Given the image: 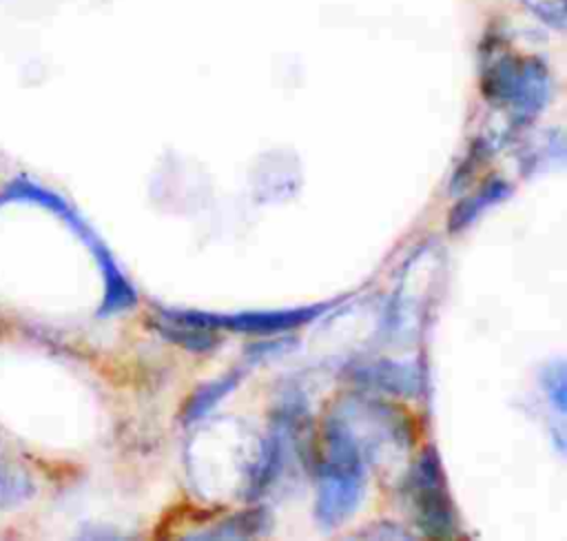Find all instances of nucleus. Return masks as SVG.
I'll return each mask as SVG.
<instances>
[{
  "instance_id": "obj_7",
  "label": "nucleus",
  "mask_w": 567,
  "mask_h": 541,
  "mask_svg": "<svg viewBox=\"0 0 567 541\" xmlns=\"http://www.w3.org/2000/svg\"><path fill=\"white\" fill-rule=\"evenodd\" d=\"M33 492V483L22 468L0 459V510L13 508L27 501Z\"/></svg>"
},
{
  "instance_id": "obj_8",
  "label": "nucleus",
  "mask_w": 567,
  "mask_h": 541,
  "mask_svg": "<svg viewBox=\"0 0 567 541\" xmlns=\"http://www.w3.org/2000/svg\"><path fill=\"white\" fill-rule=\"evenodd\" d=\"M237 372H228L226 377H221V379H217V381H210V384H206L204 388H199L193 397H190V401H188V406H186V410H184V421L186 423H193V421H197V419H202L235 384H237Z\"/></svg>"
},
{
  "instance_id": "obj_2",
  "label": "nucleus",
  "mask_w": 567,
  "mask_h": 541,
  "mask_svg": "<svg viewBox=\"0 0 567 541\" xmlns=\"http://www.w3.org/2000/svg\"><path fill=\"white\" fill-rule=\"evenodd\" d=\"M487 95L518 115H534L549 95V75L534 58H501L485 75Z\"/></svg>"
},
{
  "instance_id": "obj_1",
  "label": "nucleus",
  "mask_w": 567,
  "mask_h": 541,
  "mask_svg": "<svg viewBox=\"0 0 567 541\" xmlns=\"http://www.w3.org/2000/svg\"><path fill=\"white\" fill-rule=\"evenodd\" d=\"M365 486V468L343 419H330L326 423V450L319 466V497H317V517L330 528L343 521L350 512L357 510Z\"/></svg>"
},
{
  "instance_id": "obj_6",
  "label": "nucleus",
  "mask_w": 567,
  "mask_h": 541,
  "mask_svg": "<svg viewBox=\"0 0 567 541\" xmlns=\"http://www.w3.org/2000/svg\"><path fill=\"white\" fill-rule=\"evenodd\" d=\"M509 193V186L503 182H492L487 186L481 188V193H476L474 197L461 202L454 213L450 215V231H458L465 228L487 204H494L498 200H503Z\"/></svg>"
},
{
  "instance_id": "obj_5",
  "label": "nucleus",
  "mask_w": 567,
  "mask_h": 541,
  "mask_svg": "<svg viewBox=\"0 0 567 541\" xmlns=\"http://www.w3.org/2000/svg\"><path fill=\"white\" fill-rule=\"evenodd\" d=\"M162 319L164 321H159L155 326L157 333H162L166 339H171L173 344H177V346H182L186 350L204 353V350H213L219 344V339L213 333V328L177 321V319H171V317H164V315H162Z\"/></svg>"
},
{
  "instance_id": "obj_4",
  "label": "nucleus",
  "mask_w": 567,
  "mask_h": 541,
  "mask_svg": "<svg viewBox=\"0 0 567 541\" xmlns=\"http://www.w3.org/2000/svg\"><path fill=\"white\" fill-rule=\"evenodd\" d=\"M326 306H306V308H288V310H252V313H235V315H217V313H202V310H166L162 308L159 315L204 326V328H226L235 333L248 335H272L281 330H292L312 317H317Z\"/></svg>"
},
{
  "instance_id": "obj_9",
  "label": "nucleus",
  "mask_w": 567,
  "mask_h": 541,
  "mask_svg": "<svg viewBox=\"0 0 567 541\" xmlns=\"http://www.w3.org/2000/svg\"><path fill=\"white\" fill-rule=\"evenodd\" d=\"M266 519L261 512H241L235 514L233 519L219 523L210 532L195 534L197 539H239V537H252L264 528Z\"/></svg>"
},
{
  "instance_id": "obj_10",
  "label": "nucleus",
  "mask_w": 567,
  "mask_h": 541,
  "mask_svg": "<svg viewBox=\"0 0 567 541\" xmlns=\"http://www.w3.org/2000/svg\"><path fill=\"white\" fill-rule=\"evenodd\" d=\"M370 370H374V381L383 388H392V390H401V392H412L416 388V375H412L408 368H399L392 364H383V366H372Z\"/></svg>"
},
{
  "instance_id": "obj_11",
  "label": "nucleus",
  "mask_w": 567,
  "mask_h": 541,
  "mask_svg": "<svg viewBox=\"0 0 567 541\" xmlns=\"http://www.w3.org/2000/svg\"><path fill=\"white\" fill-rule=\"evenodd\" d=\"M523 4L545 24L554 29L565 27V0H523Z\"/></svg>"
},
{
  "instance_id": "obj_3",
  "label": "nucleus",
  "mask_w": 567,
  "mask_h": 541,
  "mask_svg": "<svg viewBox=\"0 0 567 541\" xmlns=\"http://www.w3.org/2000/svg\"><path fill=\"white\" fill-rule=\"evenodd\" d=\"M410 494L414 499L421 528L430 537H454V512L445 490L441 461L434 448H425L410 474Z\"/></svg>"
}]
</instances>
